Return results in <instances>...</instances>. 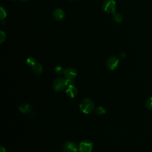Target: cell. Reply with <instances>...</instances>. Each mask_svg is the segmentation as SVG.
<instances>
[{
  "label": "cell",
  "instance_id": "cell-9",
  "mask_svg": "<svg viewBox=\"0 0 152 152\" xmlns=\"http://www.w3.org/2000/svg\"><path fill=\"white\" fill-rule=\"evenodd\" d=\"M53 16L56 20H62L65 18V12L61 8H56L53 12Z\"/></svg>",
  "mask_w": 152,
  "mask_h": 152
},
{
  "label": "cell",
  "instance_id": "cell-8",
  "mask_svg": "<svg viewBox=\"0 0 152 152\" xmlns=\"http://www.w3.org/2000/svg\"><path fill=\"white\" fill-rule=\"evenodd\" d=\"M77 88L74 84H71L68 86L67 88L66 89L65 93L66 95L69 97H74L77 94Z\"/></svg>",
  "mask_w": 152,
  "mask_h": 152
},
{
  "label": "cell",
  "instance_id": "cell-12",
  "mask_svg": "<svg viewBox=\"0 0 152 152\" xmlns=\"http://www.w3.org/2000/svg\"><path fill=\"white\" fill-rule=\"evenodd\" d=\"M113 20L117 23H121L123 20V17L121 14L115 12L113 13Z\"/></svg>",
  "mask_w": 152,
  "mask_h": 152
},
{
  "label": "cell",
  "instance_id": "cell-2",
  "mask_svg": "<svg viewBox=\"0 0 152 152\" xmlns=\"http://www.w3.org/2000/svg\"><path fill=\"white\" fill-rule=\"evenodd\" d=\"M66 86H68L67 81L63 78H57L53 83V87L56 91H62L66 88Z\"/></svg>",
  "mask_w": 152,
  "mask_h": 152
},
{
  "label": "cell",
  "instance_id": "cell-19",
  "mask_svg": "<svg viewBox=\"0 0 152 152\" xmlns=\"http://www.w3.org/2000/svg\"><path fill=\"white\" fill-rule=\"evenodd\" d=\"M0 151H1V152H5V148H4L2 146H1Z\"/></svg>",
  "mask_w": 152,
  "mask_h": 152
},
{
  "label": "cell",
  "instance_id": "cell-18",
  "mask_svg": "<svg viewBox=\"0 0 152 152\" xmlns=\"http://www.w3.org/2000/svg\"><path fill=\"white\" fill-rule=\"evenodd\" d=\"M0 35H1V38H0V42H1V43H2V42H3L5 40L6 36H5V33H4V31H0Z\"/></svg>",
  "mask_w": 152,
  "mask_h": 152
},
{
  "label": "cell",
  "instance_id": "cell-14",
  "mask_svg": "<svg viewBox=\"0 0 152 152\" xmlns=\"http://www.w3.org/2000/svg\"><path fill=\"white\" fill-rule=\"evenodd\" d=\"M26 62H27L28 65L32 66H33L36 64L35 59L33 57H29V58H28L27 59Z\"/></svg>",
  "mask_w": 152,
  "mask_h": 152
},
{
  "label": "cell",
  "instance_id": "cell-21",
  "mask_svg": "<svg viewBox=\"0 0 152 152\" xmlns=\"http://www.w3.org/2000/svg\"><path fill=\"white\" fill-rule=\"evenodd\" d=\"M12 1H15V0H12ZM20 1H28V0H20Z\"/></svg>",
  "mask_w": 152,
  "mask_h": 152
},
{
  "label": "cell",
  "instance_id": "cell-10",
  "mask_svg": "<svg viewBox=\"0 0 152 152\" xmlns=\"http://www.w3.org/2000/svg\"><path fill=\"white\" fill-rule=\"evenodd\" d=\"M32 107L30 104L28 103H23L19 106V110L20 112L24 113H27L31 112Z\"/></svg>",
  "mask_w": 152,
  "mask_h": 152
},
{
  "label": "cell",
  "instance_id": "cell-6",
  "mask_svg": "<svg viewBox=\"0 0 152 152\" xmlns=\"http://www.w3.org/2000/svg\"><path fill=\"white\" fill-rule=\"evenodd\" d=\"M78 147L76 144L71 141H68L65 142L63 147L64 152H77Z\"/></svg>",
  "mask_w": 152,
  "mask_h": 152
},
{
  "label": "cell",
  "instance_id": "cell-7",
  "mask_svg": "<svg viewBox=\"0 0 152 152\" xmlns=\"http://www.w3.org/2000/svg\"><path fill=\"white\" fill-rule=\"evenodd\" d=\"M64 75L66 80H74L77 76V71L72 68H68L64 70Z\"/></svg>",
  "mask_w": 152,
  "mask_h": 152
},
{
  "label": "cell",
  "instance_id": "cell-1",
  "mask_svg": "<svg viewBox=\"0 0 152 152\" xmlns=\"http://www.w3.org/2000/svg\"><path fill=\"white\" fill-rule=\"evenodd\" d=\"M94 103L93 101L88 98L84 99L80 104V108L81 110L86 114L91 113L94 109Z\"/></svg>",
  "mask_w": 152,
  "mask_h": 152
},
{
  "label": "cell",
  "instance_id": "cell-17",
  "mask_svg": "<svg viewBox=\"0 0 152 152\" xmlns=\"http://www.w3.org/2000/svg\"><path fill=\"white\" fill-rule=\"evenodd\" d=\"M55 71L58 74H61L64 73V69L63 67H62L61 66H57L55 68Z\"/></svg>",
  "mask_w": 152,
  "mask_h": 152
},
{
  "label": "cell",
  "instance_id": "cell-4",
  "mask_svg": "<svg viewBox=\"0 0 152 152\" xmlns=\"http://www.w3.org/2000/svg\"><path fill=\"white\" fill-rule=\"evenodd\" d=\"M93 148V143L89 140H84L80 142L78 147L80 152H91Z\"/></svg>",
  "mask_w": 152,
  "mask_h": 152
},
{
  "label": "cell",
  "instance_id": "cell-15",
  "mask_svg": "<svg viewBox=\"0 0 152 152\" xmlns=\"http://www.w3.org/2000/svg\"><path fill=\"white\" fill-rule=\"evenodd\" d=\"M7 11L3 7L0 8V18L1 20H3L7 16Z\"/></svg>",
  "mask_w": 152,
  "mask_h": 152
},
{
  "label": "cell",
  "instance_id": "cell-20",
  "mask_svg": "<svg viewBox=\"0 0 152 152\" xmlns=\"http://www.w3.org/2000/svg\"><path fill=\"white\" fill-rule=\"evenodd\" d=\"M121 58H124L125 56V53H122L121 54Z\"/></svg>",
  "mask_w": 152,
  "mask_h": 152
},
{
  "label": "cell",
  "instance_id": "cell-13",
  "mask_svg": "<svg viewBox=\"0 0 152 152\" xmlns=\"http://www.w3.org/2000/svg\"><path fill=\"white\" fill-rule=\"evenodd\" d=\"M145 106L147 109L152 110V96L148 97L145 102Z\"/></svg>",
  "mask_w": 152,
  "mask_h": 152
},
{
  "label": "cell",
  "instance_id": "cell-3",
  "mask_svg": "<svg viewBox=\"0 0 152 152\" xmlns=\"http://www.w3.org/2000/svg\"><path fill=\"white\" fill-rule=\"evenodd\" d=\"M103 9L106 13L113 14L115 12L116 2L114 0H105L103 4Z\"/></svg>",
  "mask_w": 152,
  "mask_h": 152
},
{
  "label": "cell",
  "instance_id": "cell-5",
  "mask_svg": "<svg viewBox=\"0 0 152 152\" xmlns=\"http://www.w3.org/2000/svg\"><path fill=\"white\" fill-rule=\"evenodd\" d=\"M119 65V59L116 56H112L110 57L107 61V66L110 70L115 69Z\"/></svg>",
  "mask_w": 152,
  "mask_h": 152
},
{
  "label": "cell",
  "instance_id": "cell-16",
  "mask_svg": "<svg viewBox=\"0 0 152 152\" xmlns=\"http://www.w3.org/2000/svg\"><path fill=\"white\" fill-rule=\"evenodd\" d=\"M96 112L98 115H103L106 113V110L103 107L99 106L96 109Z\"/></svg>",
  "mask_w": 152,
  "mask_h": 152
},
{
  "label": "cell",
  "instance_id": "cell-11",
  "mask_svg": "<svg viewBox=\"0 0 152 152\" xmlns=\"http://www.w3.org/2000/svg\"><path fill=\"white\" fill-rule=\"evenodd\" d=\"M33 71L36 74H40L43 71V66L40 63H36L32 66Z\"/></svg>",
  "mask_w": 152,
  "mask_h": 152
}]
</instances>
